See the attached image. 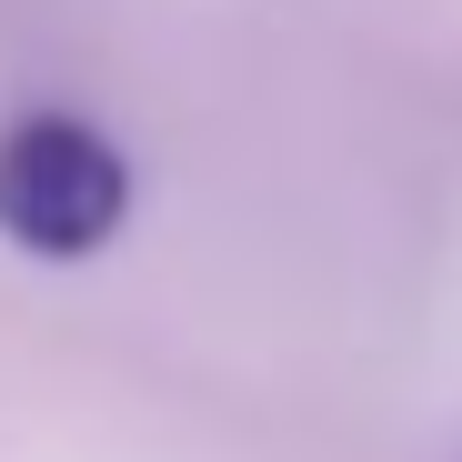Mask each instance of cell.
Instances as JSON below:
<instances>
[{
    "mask_svg": "<svg viewBox=\"0 0 462 462\" xmlns=\"http://www.w3.org/2000/svg\"><path fill=\"white\" fill-rule=\"evenodd\" d=\"M121 211H131V171H121V151L91 121L31 111V121L0 131V231L21 252L81 262V252H101L121 231Z\"/></svg>",
    "mask_w": 462,
    "mask_h": 462,
    "instance_id": "1",
    "label": "cell"
}]
</instances>
